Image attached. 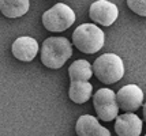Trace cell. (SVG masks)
Listing matches in <instances>:
<instances>
[{"label":"cell","mask_w":146,"mask_h":136,"mask_svg":"<svg viewBox=\"0 0 146 136\" xmlns=\"http://www.w3.org/2000/svg\"><path fill=\"white\" fill-rule=\"evenodd\" d=\"M72 46L64 37H49L44 41L41 48V61L45 67L59 70L71 57Z\"/></svg>","instance_id":"6da1fadb"},{"label":"cell","mask_w":146,"mask_h":136,"mask_svg":"<svg viewBox=\"0 0 146 136\" xmlns=\"http://www.w3.org/2000/svg\"><path fill=\"white\" fill-rule=\"evenodd\" d=\"M105 34L93 23H83L72 33V44L82 53L93 55L104 46Z\"/></svg>","instance_id":"7a4b0ae2"},{"label":"cell","mask_w":146,"mask_h":136,"mask_svg":"<svg viewBox=\"0 0 146 136\" xmlns=\"http://www.w3.org/2000/svg\"><path fill=\"white\" fill-rule=\"evenodd\" d=\"M93 74L100 82L112 84L119 82L124 75V65L121 58L115 53H104L94 60L92 65Z\"/></svg>","instance_id":"3957f363"},{"label":"cell","mask_w":146,"mask_h":136,"mask_svg":"<svg viewBox=\"0 0 146 136\" xmlns=\"http://www.w3.org/2000/svg\"><path fill=\"white\" fill-rule=\"evenodd\" d=\"M74 22H75V12L64 3H57L42 14V25L48 32H64L72 26Z\"/></svg>","instance_id":"277c9868"},{"label":"cell","mask_w":146,"mask_h":136,"mask_svg":"<svg viewBox=\"0 0 146 136\" xmlns=\"http://www.w3.org/2000/svg\"><path fill=\"white\" fill-rule=\"evenodd\" d=\"M93 105L97 116L102 121H112L119 113V106L116 102V94L111 89H100L93 95Z\"/></svg>","instance_id":"5b68a950"},{"label":"cell","mask_w":146,"mask_h":136,"mask_svg":"<svg viewBox=\"0 0 146 136\" xmlns=\"http://www.w3.org/2000/svg\"><path fill=\"white\" fill-rule=\"evenodd\" d=\"M116 102L119 109L124 112H135L143 104V91L137 84L123 86L116 93Z\"/></svg>","instance_id":"8992f818"},{"label":"cell","mask_w":146,"mask_h":136,"mask_svg":"<svg viewBox=\"0 0 146 136\" xmlns=\"http://www.w3.org/2000/svg\"><path fill=\"white\" fill-rule=\"evenodd\" d=\"M90 19L101 25V26H111L119 16V10L113 3L108 0H97L89 8Z\"/></svg>","instance_id":"52a82bcc"},{"label":"cell","mask_w":146,"mask_h":136,"mask_svg":"<svg viewBox=\"0 0 146 136\" xmlns=\"http://www.w3.org/2000/svg\"><path fill=\"white\" fill-rule=\"evenodd\" d=\"M115 132L119 136H139L142 132V120L133 112L116 116Z\"/></svg>","instance_id":"ba28073f"},{"label":"cell","mask_w":146,"mask_h":136,"mask_svg":"<svg viewBox=\"0 0 146 136\" xmlns=\"http://www.w3.org/2000/svg\"><path fill=\"white\" fill-rule=\"evenodd\" d=\"M11 52H13L14 57L21 60V61H25L29 63L34 60V57L37 56L38 53V42L32 37H19L14 41L13 46H11Z\"/></svg>","instance_id":"9c48e42d"},{"label":"cell","mask_w":146,"mask_h":136,"mask_svg":"<svg viewBox=\"0 0 146 136\" xmlns=\"http://www.w3.org/2000/svg\"><path fill=\"white\" fill-rule=\"evenodd\" d=\"M75 131L79 136H109L111 133L107 128L100 125L98 120L94 116L89 114H83L78 118Z\"/></svg>","instance_id":"30bf717a"},{"label":"cell","mask_w":146,"mask_h":136,"mask_svg":"<svg viewBox=\"0 0 146 136\" xmlns=\"http://www.w3.org/2000/svg\"><path fill=\"white\" fill-rule=\"evenodd\" d=\"M30 7V0H0V12L7 18H21Z\"/></svg>","instance_id":"8fae6325"},{"label":"cell","mask_w":146,"mask_h":136,"mask_svg":"<svg viewBox=\"0 0 146 136\" xmlns=\"http://www.w3.org/2000/svg\"><path fill=\"white\" fill-rule=\"evenodd\" d=\"M93 86L89 80H71L70 89H68V97L75 104H85L92 97Z\"/></svg>","instance_id":"7c38bea8"},{"label":"cell","mask_w":146,"mask_h":136,"mask_svg":"<svg viewBox=\"0 0 146 136\" xmlns=\"http://www.w3.org/2000/svg\"><path fill=\"white\" fill-rule=\"evenodd\" d=\"M92 75H93L92 65L88 60H83V58L74 61L68 68L70 80H89Z\"/></svg>","instance_id":"4fadbf2b"},{"label":"cell","mask_w":146,"mask_h":136,"mask_svg":"<svg viewBox=\"0 0 146 136\" xmlns=\"http://www.w3.org/2000/svg\"><path fill=\"white\" fill-rule=\"evenodd\" d=\"M127 6L133 12L146 18V0H127Z\"/></svg>","instance_id":"5bb4252c"},{"label":"cell","mask_w":146,"mask_h":136,"mask_svg":"<svg viewBox=\"0 0 146 136\" xmlns=\"http://www.w3.org/2000/svg\"><path fill=\"white\" fill-rule=\"evenodd\" d=\"M143 120H145V123H146V102L143 105Z\"/></svg>","instance_id":"9a60e30c"}]
</instances>
